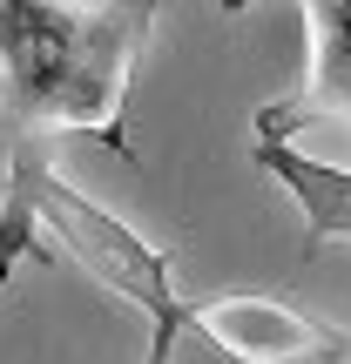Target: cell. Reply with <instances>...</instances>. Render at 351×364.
<instances>
[{
	"label": "cell",
	"instance_id": "obj_1",
	"mask_svg": "<svg viewBox=\"0 0 351 364\" xmlns=\"http://www.w3.org/2000/svg\"><path fill=\"white\" fill-rule=\"evenodd\" d=\"M34 216L102 290H115L122 304H135V311L149 317V331H176V338L189 331V297L176 290L169 257H162L142 230H129V223L108 216L102 203H88L54 162L34 182Z\"/></svg>",
	"mask_w": 351,
	"mask_h": 364
},
{
	"label": "cell",
	"instance_id": "obj_2",
	"mask_svg": "<svg viewBox=\"0 0 351 364\" xmlns=\"http://www.w3.org/2000/svg\"><path fill=\"white\" fill-rule=\"evenodd\" d=\"M189 331L230 364H351V338L284 297H209L189 304Z\"/></svg>",
	"mask_w": 351,
	"mask_h": 364
},
{
	"label": "cell",
	"instance_id": "obj_3",
	"mask_svg": "<svg viewBox=\"0 0 351 364\" xmlns=\"http://www.w3.org/2000/svg\"><path fill=\"white\" fill-rule=\"evenodd\" d=\"M304 27H311L304 88L257 108V142H290L318 122H351V0H311Z\"/></svg>",
	"mask_w": 351,
	"mask_h": 364
},
{
	"label": "cell",
	"instance_id": "obj_4",
	"mask_svg": "<svg viewBox=\"0 0 351 364\" xmlns=\"http://www.w3.org/2000/svg\"><path fill=\"white\" fill-rule=\"evenodd\" d=\"M257 169L271 182H284V196L304 216V257H318L325 243H351V169L338 162H318L290 142H257L250 149Z\"/></svg>",
	"mask_w": 351,
	"mask_h": 364
},
{
	"label": "cell",
	"instance_id": "obj_5",
	"mask_svg": "<svg viewBox=\"0 0 351 364\" xmlns=\"http://www.w3.org/2000/svg\"><path fill=\"white\" fill-rule=\"evenodd\" d=\"M142 364H176V331H149V351Z\"/></svg>",
	"mask_w": 351,
	"mask_h": 364
}]
</instances>
